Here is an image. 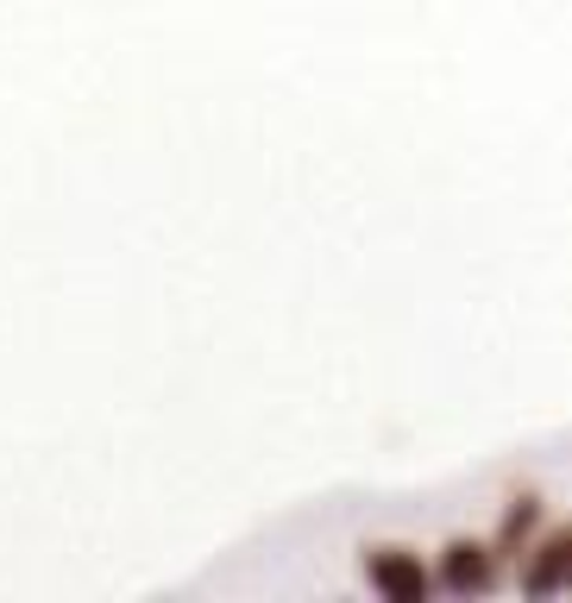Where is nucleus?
<instances>
[{
    "label": "nucleus",
    "instance_id": "nucleus-1",
    "mask_svg": "<svg viewBox=\"0 0 572 603\" xmlns=\"http://www.w3.org/2000/svg\"><path fill=\"white\" fill-rule=\"evenodd\" d=\"M372 584L391 603H422L428 572H422V560H409V553H377V560H372Z\"/></svg>",
    "mask_w": 572,
    "mask_h": 603
},
{
    "label": "nucleus",
    "instance_id": "nucleus-2",
    "mask_svg": "<svg viewBox=\"0 0 572 603\" xmlns=\"http://www.w3.org/2000/svg\"><path fill=\"white\" fill-rule=\"evenodd\" d=\"M485 579H491L485 553H478V547H454V560H447V584H454V591H478Z\"/></svg>",
    "mask_w": 572,
    "mask_h": 603
},
{
    "label": "nucleus",
    "instance_id": "nucleus-3",
    "mask_svg": "<svg viewBox=\"0 0 572 603\" xmlns=\"http://www.w3.org/2000/svg\"><path fill=\"white\" fill-rule=\"evenodd\" d=\"M566 560H572V541H553V547H548V560L529 572V584H534V591H553V579L566 572Z\"/></svg>",
    "mask_w": 572,
    "mask_h": 603
}]
</instances>
